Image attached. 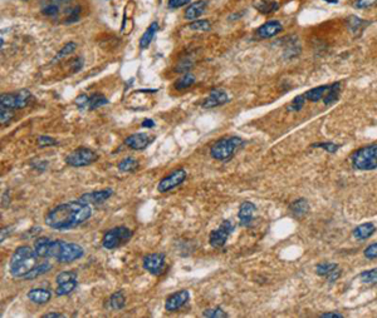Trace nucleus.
<instances>
[{"label":"nucleus","instance_id":"1","mask_svg":"<svg viewBox=\"0 0 377 318\" xmlns=\"http://www.w3.org/2000/svg\"><path fill=\"white\" fill-rule=\"evenodd\" d=\"M92 214L88 203L82 201H72L60 204L51 209L44 217L46 225L53 229L64 230L78 227L86 222Z\"/></svg>","mask_w":377,"mask_h":318},{"label":"nucleus","instance_id":"2","mask_svg":"<svg viewBox=\"0 0 377 318\" xmlns=\"http://www.w3.org/2000/svg\"><path fill=\"white\" fill-rule=\"evenodd\" d=\"M34 251L38 257L49 258L53 257L61 263H70L79 260L83 256L84 251L79 244L67 243L64 241H51L49 238L41 237L35 239Z\"/></svg>","mask_w":377,"mask_h":318},{"label":"nucleus","instance_id":"3","mask_svg":"<svg viewBox=\"0 0 377 318\" xmlns=\"http://www.w3.org/2000/svg\"><path fill=\"white\" fill-rule=\"evenodd\" d=\"M37 253L28 246L18 247L9 262V271L16 278L24 277L34 266H37Z\"/></svg>","mask_w":377,"mask_h":318},{"label":"nucleus","instance_id":"4","mask_svg":"<svg viewBox=\"0 0 377 318\" xmlns=\"http://www.w3.org/2000/svg\"><path fill=\"white\" fill-rule=\"evenodd\" d=\"M242 145L243 140L238 136L220 139L210 148V155L218 161H228Z\"/></svg>","mask_w":377,"mask_h":318},{"label":"nucleus","instance_id":"5","mask_svg":"<svg viewBox=\"0 0 377 318\" xmlns=\"http://www.w3.org/2000/svg\"><path fill=\"white\" fill-rule=\"evenodd\" d=\"M352 164L358 171L377 168V144H370L353 153Z\"/></svg>","mask_w":377,"mask_h":318},{"label":"nucleus","instance_id":"6","mask_svg":"<svg viewBox=\"0 0 377 318\" xmlns=\"http://www.w3.org/2000/svg\"><path fill=\"white\" fill-rule=\"evenodd\" d=\"M132 232L126 227H120L112 228V229L108 230L102 238V246L106 249H115L117 247L122 246V244L127 243V242L131 239Z\"/></svg>","mask_w":377,"mask_h":318},{"label":"nucleus","instance_id":"7","mask_svg":"<svg viewBox=\"0 0 377 318\" xmlns=\"http://www.w3.org/2000/svg\"><path fill=\"white\" fill-rule=\"evenodd\" d=\"M32 94L28 89H22L18 93H6L0 96V105L9 109H22L27 107Z\"/></svg>","mask_w":377,"mask_h":318},{"label":"nucleus","instance_id":"8","mask_svg":"<svg viewBox=\"0 0 377 318\" xmlns=\"http://www.w3.org/2000/svg\"><path fill=\"white\" fill-rule=\"evenodd\" d=\"M97 159V153H94L93 150L88 149V148H78L67 155L65 163L70 167H86L94 163Z\"/></svg>","mask_w":377,"mask_h":318},{"label":"nucleus","instance_id":"9","mask_svg":"<svg viewBox=\"0 0 377 318\" xmlns=\"http://www.w3.org/2000/svg\"><path fill=\"white\" fill-rule=\"evenodd\" d=\"M185 180H186L185 169H183V168L175 169L173 173H170L169 176L165 177V178H162V180L160 181L159 185H157V189H159V192H161V193L169 192V190L174 189V188H176L178 185H180Z\"/></svg>","mask_w":377,"mask_h":318},{"label":"nucleus","instance_id":"10","mask_svg":"<svg viewBox=\"0 0 377 318\" xmlns=\"http://www.w3.org/2000/svg\"><path fill=\"white\" fill-rule=\"evenodd\" d=\"M233 229H234V227H233L232 223H230L229 221H224L218 229L213 230V232L210 233L209 241H210L211 246H213L214 248H220V247H223L224 244L226 243V239H228L230 233L233 232Z\"/></svg>","mask_w":377,"mask_h":318},{"label":"nucleus","instance_id":"11","mask_svg":"<svg viewBox=\"0 0 377 318\" xmlns=\"http://www.w3.org/2000/svg\"><path fill=\"white\" fill-rule=\"evenodd\" d=\"M143 268L151 274H162L165 272V256L162 253L148 254L143 258Z\"/></svg>","mask_w":377,"mask_h":318},{"label":"nucleus","instance_id":"12","mask_svg":"<svg viewBox=\"0 0 377 318\" xmlns=\"http://www.w3.org/2000/svg\"><path fill=\"white\" fill-rule=\"evenodd\" d=\"M188 297H190V294H188V291H186V289L171 294L166 300V303H165V310L169 311V312H176V311L183 308L188 303Z\"/></svg>","mask_w":377,"mask_h":318},{"label":"nucleus","instance_id":"13","mask_svg":"<svg viewBox=\"0 0 377 318\" xmlns=\"http://www.w3.org/2000/svg\"><path fill=\"white\" fill-rule=\"evenodd\" d=\"M152 136H150L146 133H135L127 136L125 139V144L131 149L135 150H142L152 142Z\"/></svg>","mask_w":377,"mask_h":318},{"label":"nucleus","instance_id":"14","mask_svg":"<svg viewBox=\"0 0 377 318\" xmlns=\"http://www.w3.org/2000/svg\"><path fill=\"white\" fill-rule=\"evenodd\" d=\"M113 194V190L111 188L101 190H93V192L86 193L79 198V201L84 202V203H93V204H101L106 202L111 195Z\"/></svg>","mask_w":377,"mask_h":318},{"label":"nucleus","instance_id":"15","mask_svg":"<svg viewBox=\"0 0 377 318\" xmlns=\"http://www.w3.org/2000/svg\"><path fill=\"white\" fill-rule=\"evenodd\" d=\"M228 94H226L225 91L223 89H213L209 94L206 99H205V102L202 103V108H215L219 107V105H223L228 102Z\"/></svg>","mask_w":377,"mask_h":318},{"label":"nucleus","instance_id":"16","mask_svg":"<svg viewBox=\"0 0 377 318\" xmlns=\"http://www.w3.org/2000/svg\"><path fill=\"white\" fill-rule=\"evenodd\" d=\"M283 30L282 24H280L278 20H269V22L264 23L261 27L258 28L256 30V34L261 39H268V38H272L274 35H277L278 33H280Z\"/></svg>","mask_w":377,"mask_h":318},{"label":"nucleus","instance_id":"17","mask_svg":"<svg viewBox=\"0 0 377 318\" xmlns=\"http://www.w3.org/2000/svg\"><path fill=\"white\" fill-rule=\"evenodd\" d=\"M256 211V207L254 206L251 202H244V203L240 204L239 207V213H238V217H239L240 225L244 226V227H249L253 221L254 213Z\"/></svg>","mask_w":377,"mask_h":318},{"label":"nucleus","instance_id":"18","mask_svg":"<svg viewBox=\"0 0 377 318\" xmlns=\"http://www.w3.org/2000/svg\"><path fill=\"white\" fill-rule=\"evenodd\" d=\"M206 6H207L206 0H197V1H195V3L190 4L188 8L186 9V11H185V18L188 19V20H194V19L199 18L201 14H204Z\"/></svg>","mask_w":377,"mask_h":318},{"label":"nucleus","instance_id":"19","mask_svg":"<svg viewBox=\"0 0 377 318\" xmlns=\"http://www.w3.org/2000/svg\"><path fill=\"white\" fill-rule=\"evenodd\" d=\"M51 297L52 293L48 289L34 288L28 292V298H29L33 303H37V305H44V303H47L51 300Z\"/></svg>","mask_w":377,"mask_h":318},{"label":"nucleus","instance_id":"20","mask_svg":"<svg viewBox=\"0 0 377 318\" xmlns=\"http://www.w3.org/2000/svg\"><path fill=\"white\" fill-rule=\"evenodd\" d=\"M376 230V226L371 222L364 223V225H360L358 227H356L353 229V237L358 241H364V239H367V238L371 237L372 234Z\"/></svg>","mask_w":377,"mask_h":318},{"label":"nucleus","instance_id":"21","mask_svg":"<svg viewBox=\"0 0 377 318\" xmlns=\"http://www.w3.org/2000/svg\"><path fill=\"white\" fill-rule=\"evenodd\" d=\"M157 29H159V24L156 22L151 23L150 27L146 29V32L143 33L142 37L140 39V48L141 49H146L148 45L151 44V42L154 41V37L156 34Z\"/></svg>","mask_w":377,"mask_h":318},{"label":"nucleus","instance_id":"22","mask_svg":"<svg viewBox=\"0 0 377 318\" xmlns=\"http://www.w3.org/2000/svg\"><path fill=\"white\" fill-rule=\"evenodd\" d=\"M51 270H52V265L48 262L42 263V265H37V266H34V267H33L32 270H30L23 278H25V279H34V278L44 274V273H47Z\"/></svg>","mask_w":377,"mask_h":318},{"label":"nucleus","instance_id":"23","mask_svg":"<svg viewBox=\"0 0 377 318\" xmlns=\"http://www.w3.org/2000/svg\"><path fill=\"white\" fill-rule=\"evenodd\" d=\"M328 88H329V86H320V87H317V88L311 89V91H308L307 93H305L306 99H308V100H311V102H317V100H320V99L326 95Z\"/></svg>","mask_w":377,"mask_h":318},{"label":"nucleus","instance_id":"24","mask_svg":"<svg viewBox=\"0 0 377 318\" xmlns=\"http://www.w3.org/2000/svg\"><path fill=\"white\" fill-rule=\"evenodd\" d=\"M255 8L261 14H270L279 9V4L277 1H274V0H261L260 3L255 4Z\"/></svg>","mask_w":377,"mask_h":318},{"label":"nucleus","instance_id":"25","mask_svg":"<svg viewBox=\"0 0 377 318\" xmlns=\"http://www.w3.org/2000/svg\"><path fill=\"white\" fill-rule=\"evenodd\" d=\"M339 88H341V83H333L332 86H329L326 95L323 96L324 104L329 105L332 104V103L337 102V99H338L339 95Z\"/></svg>","mask_w":377,"mask_h":318},{"label":"nucleus","instance_id":"26","mask_svg":"<svg viewBox=\"0 0 377 318\" xmlns=\"http://www.w3.org/2000/svg\"><path fill=\"white\" fill-rule=\"evenodd\" d=\"M308 209H310V206H308V202L306 199H298V201L293 202L291 206L292 213L296 217H303L307 213Z\"/></svg>","mask_w":377,"mask_h":318},{"label":"nucleus","instance_id":"27","mask_svg":"<svg viewBox=\"0 0 377 318\" xmlns=\"http://www.w3.org/2000/svg\"><path fill=\"white\" fill-rule=\"evenodd\" d=\"M125 305H126V298H125L124 293L121 291L113 293L110 297V306L112 310L120 311L125 307Z\"/></svg>","mask_w":377,"mask_h":318},{"label":"nucleus","instance_id":"28","mask_svg":"<svg viewBox=\"0 0 377 318\" xmlns=\"http://www.w3.org/2000/svg\"><path fill=\"white\" fill-rule=\"evenodd\" d=\"M195 82H196V79H195L194 75L190 74V73H186L184 77H181L180 79L176 82L175 88L178 89V91H184V89H188L194 86Z\"/></svg>","mask_w":377,"mask_h":318},{"label":"nucleus","instance_id":"29","mask_svg":"<svg viewBox=\"0 0 377 318\" xmlns=\"http://www.w3.org/2000/svg\"><path fill=\"white\" fill-rule=\"evenodd\" d=\"M138 168V162L135 158L127 157L119 163V171L121 172H135Z\"/></svg>","mask_w":377,"mask_h":318},{"label":"nucleus","instance_id":"30","mask_svg":"<svg viewBox=\"0 0 377 318\" xmlns=\"http://www.w3.org/2000/svg\"><path fill=\"white\" fill-rule=\"evenodd\" d=\"M77 287V279H73V281L69 282H64V283L58 284L56 289V294L57 296H65V294L72 293L73 291Z\"/></svg>","mask_w":377,"mask_h":318},{"label":"nucleus","instance_id":"31","mask_svg":"<svg viewBox=\"0 0 377 318\" xmlns=\"http://www.w3.org/2000/svg\"><path fill=\"white\" fill-rule=\"evenodd\" d=\"M105 104H108L107 98H105V96L101 95V94H94V95H92L91 98H89L88 108L91 110H93L96 109V108H100Z\"/></svg>","mask_w":377,"mask_h":318},{"label":"nucleus","instance_id":"32","mask_svg":"<svg viewBox=\"0 0 377 318\" xmlns=\"http://www.w3.org/2000/svg\"><path fill=\"white\" fill-rule=\"evenodd\" d=\"M337 265L336 263H328V262H324V263H320V265L317 266V268H315V272H317V274L319 275H329L331 274L333 271L337 270Z\"/></svg>","mask_w":377,"mask_h":318},{"label":"nucleus","instance_id":"33","mask_svg":"<svg viewBox=\"0 0 377 318\" xmlns=\"http://www.w3.org/2000/svg\"><path fill=\"white\" fill-rule=\"evenodd\" d=\"M188 28L194 32H209L211 29V24L209 20H195Z\"/></svg>","mask_w":377,"mask_h":318},{"label":"nucleus","instance_id":"34","mask_svg":"<svg viewBox=\"0 0 377 318\" xmlns=\"http://www.w3.org/2000/svg\"><path fill=\"white\" fill-rule=\"evenodd\" d=\"M75 48H77V45H75L74 43H67L64 46H63L62 49H61L60 51H58V54H57V56H54L53 59V62H58V60H61V59H63L64 56L69 55V54H72L73 51L75 50Z\"/></svg>","mask_w":377,"mask_h":318},{"label":"nucleus","instance_id":"35","mask_svg":"<svg viewBox=\"0 0 377 318\" xmlns=\"http://www.w3.org/2000/svg\"><path fill=\"white\" fill-rule=\"evenodd\" d=\"M360 278H361V281L364 283H377V268H374V270H369L365 271L360 274Z\"/></svg>","mask_w":377,"mask_h":318},{"label":"nucleus","instance_id":"36","mask_svg":"<svg viewBox=\"0 0 377 318\" xmlns=\"http://www.w3.org/2000/svg\"><path fill=\"white\" fill-rule=\"evenodd\" d=\"M202 317L207 318H225L228 317V313L224 312L220 307L215 308H209V310H205L202 312Z\"/></svg>","mask_w":377,"mask_h":318},{"label":"nucleus","instance_id":"37","mask_svg":"<svg viewBox=\"0 0 377 318\" xmlns=\"http://www.w3.org/2000/svg\"><path fill=\"white\" fill-rule=\"evenodd\" d=\"M73 279H77V273L74 271H64V272L60 273L56 278V283L61 284L64 283V282L73 281Z\"/></svg>","mask_w":377,"mask_h":318},{"label":"nucleus","instance_id":"38","mask_svg":"<svg viewBox=\"0 0 377 318\" xmlns=\"http://www.w3.org/2000/svg\"><path fill=\"white\" fill-rule=\"evenodd\" d=\"M348 25H350L351 32H358V30H361L362 28H364V25H366V23H365L362 19L352 15L348 18Z\"/></svg>","mask_w":377,"mask_h":318},{"label":"nucleus","instance_id":"39","mask_svg":"<svg viewBox=\"0 0 377 318\" xmlns=\"http://www.w3.org/2000/svg\"><path fill=\"white\" fill-rule=\"evenodd\" d=\"M305 99H306L305 94H303V95L296 96V98L293 99V102H292L291 107L289 108H291L292 110H294V112H298V110H301L302 108H303V105H305V103H306Z\"/></svg>","mask_w":377,"mask_h":318},{"label":"nucleus","instance_id":"40","mask_svg":"<svg viewBox=\"0 0 377 318\" xmlns=\"http://www.w3.org/2000/svg\"><path fill=\"white\" fill-rule=\"evenodd\" d=\"M313 147L322 148V149L326 150V152H328V153H336L337 150H338L339 145L334 144V143H332V142H326V143H318V144H313Z\"/></svg>","mask_w":377,"mask_h":318},{"label":"nucleus","instance_id":"41","mask_svg":"<svg viewBox=\"0 0 377 318\" xmlns=\"http://www.w3.org/2000/svg\"><path fill=\"white\" fill-rule=\"evenodd\" d=\"M38 144H39V147H42V148L49 147V145H56L57 140L48 136H38Z\"/></svg>","mask_w":377,"mask_h":318},{"label":"nucleus","instance_id":"42","mask_svg":"<svg viewBox=\"0 0 377 318\" xmlns=\"http://www.w3.org/2000/svg\"><path fill=\"white\" fill-rule=\"evenodd\" d=\"M0 109H1V112H0V121H1V123L4 124L10 121L11 118H13V112L9 108L3 107V105H0Z\"/></svg>","mask_w":377,"mask_h":318},{"label":"nucleus","instance_id":"43","mask_svg":"<svg viewBox=\"0 0 377 318\" xmlns=\"http://www.w3.org/2000/svg\"><path fill=\"white\" fill-rule=\"evenodd\" d=\"M365 257L369 258V260H375V258H377V243L371 244V246H369L365 249Z\"/></svg>","mask_w":377,"mask_h":318},{"label":"nucleus","instance_id":"44","mask_svg":"<svg viewBox=\"0 0 377 318\" xmlns=\"http://www.w3.org/2000/svg\"><path fill=\"white\" fill-rule=\"evenodd\" d=\"M88 103L89 96H87L86 94H81V95H78L75 98V104H77V107H78L79 109H83L86 105H88Z\"/></svg>","mask_w":377,"mask_h":318},{"label":"nucleus","instance_id":"45","mask_svg":"<svg viewBox=\"0 0 377 318\" xmlns=\"http://www.w3.org/2000/svg\"><path fill=\"white\" fill-rule=\"evenodd\" d=\"M42 13H43L44 15H47V16L56 15V14L58 13V5H56V4H48L46 8H43Z\"/></svg>","mask_w":377,"mask_h":318},{"label":"nucleus","instance_id":"46","mask_svg":"<svg viewBox=\"0 0 377 318\" xmlns=\"http://www.w3.org/2000/svg\"><path fill=\"white\" fill-rule=\"evenodd\" d=\"M377 0H356L355 6L357 9H365V8H370L371 5H374L376 3Z\"/></svg>","mask_w":377,"mask_h":318},{"label":"nucleus","instance_id":"47","mask_svg":"<svg viewBox=\"0 0 377 318\" xmlns=\"http://www.w3.org/2000/svg\"><path fill=\"white\" fill-rule=\"evenodd\" d=\"M188 3H190V0H169V8L178 9L186 5Z\"/></svg>","mask_w":377,"mask_h":318},{"label":"nucleus","instance_id":"48","mask_svg":"<svg viewBox=\"0 0 377 318\" xmlns=\"http://www.w3.org/2000/svg\"><path fill=\"white\" fill-rule=\"evenodd\" d=\"M79 13H81V8H79V6H77L75 9H73V10L70 11L69 16H68L67 23L77 22V20H78V18H79Z\"/></svg>","mask_w":377,"mask_h":318},{"label":"nucleus","instance_id":"49","mask_svg":"<svg viewBox=\"0 0 377 318\" xmlns=\"http://www.w3.org/2000/svg\"><path fill=\"white\" fill-rule=\"evenodd\" d=\"M339 274H341V271H339L338 268H337V270H336V271H333V272H332L331 274L327 275V278H328V281H329V282H334V281H336V279H337V278L339 277Z\"/></svg>","mask_w":377,"mask_h":318},{"label":"nucleus","instance_id":"50","mask_svg":"<svg viewBox=\"0 0 377 318\" xmlns=\"http://www.w3.org/2000/svg\"><path fill=\"white\" fill-rule=\"evenodd\" d=\"M322 317H323V318H337V317L342 318L343 316L341 315V313H332V312H329V313H324V315H322Z\"/></svg>","mask_w":377,"mask_h":318},{"label":"nucleus","instance_id":"51","mask_svg":"<svg viewBox=\"0 0 377 318\" xmlns=\"http://www.w3.org/2000/svg\"><path fill=\"white\" fill-rule=\"evenodd\" d=\"M51 317H64V315L58 313V312H52V313H46V315L43 316V318H51Z\"/></svg>","mask_w":377,"mask_h":318},{"label":"nucleus","instance_id":"52","mask_svg":"<svg viewBox=\"0 0 377 318\" xmlns=\"http://www.w3.org/2000/svg\"><path fill=\"white\" fill-rule=\"evenodd\" d=\"M155 126V122L151 121V119H145L142 122V127H146V128H152Z\"/></svg>","mask_w":377,"mask_h":318},{"label":"nucleus","instance_id":"53","mask_svg":"<svg viewBox=\"0 0 377 318\" xmlns=\"http://www.w3.org/2000/svg\"><path fill=\"white\" fill-rule=\"evenodd\" d=\"M327 3H333V4H338V0H324Z\"/></svg>","mask_w":377,"mask_h":318}]
</instances>
